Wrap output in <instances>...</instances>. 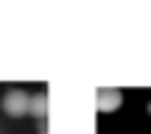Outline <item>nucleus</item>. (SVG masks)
<instances>
[{
  "instance_id": "nucleus-1",
  "label": "nucleus",
  "mask_w": 151,
  "mask_h": 134,
  "mask_svg": "<svg viewBox=\"0 0 151 134\" xmlns=\"http://www.w3.org/2000/svg\"><path fill=\"white\" fill-rule=\"evenodd\" d=\"M28 103H31V98H28L22 90H11L9 95L3 98V112L11 115V118H20V115L28 112Z\"/></svg>"
},
{
  "instance_id": "nucleus-3",
  "label": "nucleus",
  "mask_w": 151,
  "mask_h": 134,
  "mask_svg": "<svg viewBox=\"0 0 151 134\" xmlns=\"http://www.w3.org/2000/svg\"><path fill=\"white\" fill-rule=\"evenodd\" d=\"M28 112H31L34 118H45V112H48V95H45V92L34 95L31 103H28Z\"/></svg>"
},
{
  "instance_id": "nucleus-2",
  "label": "nucleus",
  "mask_w": 151,
  "mask_h": 134,
  "mask_svg": "<svg viewBox=\"0 0 151 134\" xmlns=\"http://www.w3.org/2000/svg\"><path fill=\"white\" fill-rule=\"evenodd\" d=\"M95 103H98L101 112H112V109L120 106V92H118V90H98Z\"/></svg>"
},
{
  "instance_id": "nucleus-4",
  "label": "nucleus",
  "mask_w": 151,
  "mask_h": 134,
  "mask_svg": "<svg viewBox=\"0 0 151 134\" xmlns=\"http://www.w3.org/2000/svg\"><path fill=\"white\" fill-rule=\"evenodd\" d=\"M148 112H151V103H148Z\"/></svg>"
}]
</instances>
